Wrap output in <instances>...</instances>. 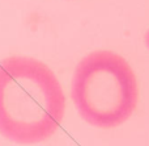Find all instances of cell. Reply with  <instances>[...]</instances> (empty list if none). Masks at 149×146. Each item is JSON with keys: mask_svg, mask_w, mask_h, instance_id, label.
Here are the masks:
<instances>
[{"mask_svg": "<svg viewBox=\"0 0 149 146\" xmlns=\"http://www.w3.org/2000/svg\"><path fill=\"white\" fill-rule=\"evenodd\" d=\"M144 41H145V45H147V47L149 49V30L145 33V37H144Z\"/></svg>", "mask_w": 149, "mask_h": 146, "instance_id": "cell-3", "label": "cell"}, {"mask_svg": "<svg viewBox=\"0 0 149 146\" xmlns=\"http://www.w3.org/2000/svg\"><path fill=\"white\" fill-rule=\"evenodd\" d=\"M71 97L89 125L111 129L134 113L139 90L134 70L123 57L109 50L85 55L74 68Z\"/></svg>", "mask_w": 149, "mask_h": 146, "instance_id": "cell-2", "label": "cell"}, {"mask_svg": "<svg viewBox=\"0 0 149 146\" xmlns=\"http://www.w3.org/2000/svg\"><path fill=\"white\" fill-rule=\"evenodd\" d=\"M58 78L38 59L13 55L0 61V134L21 145L46 141L64 117Z\"/></svg>", "mask_w": 149, "mask_h": 146, "instance_id": "cell-1", "label": "cell"}]
</instances>
